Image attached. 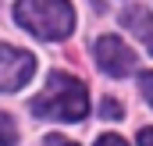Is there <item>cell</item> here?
Segmentation results:
<instances>
[{"mask_svg":"<svg viewBox=\"0 0 153 146\" xmlns=\"http://www.w3.org/2000/svg\"><path fill=\"white\" fill-rule=\"evenodd\" d=\"M32 114L53 118V121H82L89 114V93L68 72H53L46 78L43 93L32 100Z\"/></svg>","mask_w":153,"mask_h":146,"instance_id":"cell-1","label":"cell"},{"mask_svg":"<svg viewBox=\"0 0 153 146\" xmlns=\"http://www.w3.org/2000/svg\"><path fill=\"white\" fill-rule=\"evenodd\" d=\"M14 18L22 29H29L39 39H68L75 29L71 0H18Z\"/></svg>","mask_w":153,"mask_h":146,"instance_id":"cell-2","label":"cell"},{"mask_svg":"<svg viewBox=\"0 0 153 146\" xmlns=\"http://www.w3.org/2000/svg\"><path fill=\"white\" fill-rule=\"evenodd\" d=\"M32 75H36V57H32L29 50L0 43V89H4V93L22 89Z\"/></svg>","mask_w":153,"mask_h":146,"instance_id":"cell-3","label":"cell"},{"mask_svg":"<svg viewBox=\"0 0 153 146\" xmlns=\"http://www.w3.org/2000/svg\"><path fill=\"white\" fill-rule=\"evenodd\" d=\"M96 64L107 75L121 78V75H128L135 68V54L128 50V43H121L117 36H100L96 39Z\"/></svg>","mask_w":153,"mask_h":146,"instance_id":"cell-4","label":"cell"},{"mask_svg":"<svg viewBox=\"0 0 153 146\" xmlns=\"http://www.w3.org/2000/svg\"><path fill=\"white\" fill-rule=\"evenodd\" d=\"M121 25L128 32H135L143 39V46L153 54V11H146V7H125L121 11Z\"/></svg>","mask_w":153,"mask_h":146,"instance_id":"cell-5","label":"cell"},{"mask_svg":"<svg viewBox=\"0 0 153 146\" xmlns=\"http://www.w3.org/2000/svg\"><path fill=\"white\" fill-rule=\"evenodd\" d=\"M14 139H18V125L7 110H0V146H14Z\"/></svg>","mask_w":153,"mask_h":146,"instance_id":"cell-6","label":"cell"},{"mask_svg":"<svg viewBox=\"0 0 153 146\" xmlns=\"http://www.w3.org/2000/svg\"><path fill=\"white\" fill-rule=\"evenodd\" d=\"M100 114H103V118H111V121H117V118H121V104H117V100H111V96H107V100L100 104Z\"/></svg>","mask_w":153,"mask_h":146,"instance_id":"cell-7","label":"cell"},{"mask_svg":"<svg viewBox=\"0 0 153 146\" xmlns=\"http://www.w3.org/2000/svg\"><path fill=\"white\" fill-rule=\"evenodd\" d=\"M139 89H143L146 104L153 107V72H143V75H139Z\"/></svg>","mask_w":153,"mask_h":146,"instance_id":"cell-8","label":"cell"},{"mask_svg":"<svg viewBox=\"0 0 153 146\" xmlns=\"http://www.w3.org/2000/svg\"><path fill=\"white\" fill-rule=\"evenodd\" d=\"M96 146H128V143H125L121 136H100V139H96Z\"/></svg>","mask_w":153,"mask_h":146,"instance_id":"cell-9","label":"cell"},{"mask_svg":"<svg viewBox=\"0 0 153 146\" xmlns=\"http://www.w3.org/2000/svg\"><path fill=\"white\" fill-rule=\"evenodd\" d=\"M43 146H75V143H71V139H64V136H46Z\"/></svg>","mask_w":153,"mask_h":146,"instance_id":"cell-10","label":"cell"},{"mask_svg":"<svg viewBox=\"0 0 153 146\" xmlns=\"http://www.w3.org/2000/svg\"><path fill=\"white\" fill-rule=\"evenodd\" d=\"M139 146H153V128H143L139 132Z\"/></svg>","mask_w":153,"mask_h":146,"instance_id":"cell-11","label":"cell"}]
</instances>
